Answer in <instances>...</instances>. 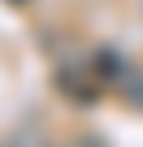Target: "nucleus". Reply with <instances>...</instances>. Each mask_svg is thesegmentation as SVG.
Wrapping results in <instances>:
<instances>
[{"label":"nucleus","mask_w":143,"mask_h":147,"mask_svg":"<svg viewBox=\"0 0 143 147\" xmlns=\"http://www.w3.org/2000/svg\"><path fill=\"white\" fill-rule=\"evenodd\" d=\"M61 147H108L100 134H74V138H69V143H61Z\"/></svg>","instance_id":"obj_1"},{"label":"nucleus","mask_w":143,"mask_h":147,"mask_svg":"<svg viewBox=\"0 0 143 147\" xmlns=\"http://www.w3.org/2000/svg\"><path fill=\"white\" fill-rule=\"evenodd\" d=\"M13 5H26V0H13Z\"/></svg>","instance_id":"obj_2"}]
</instances>
